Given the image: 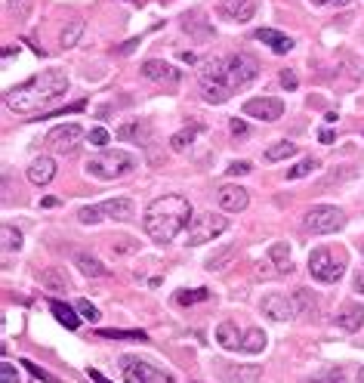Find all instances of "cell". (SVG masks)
I'll return each mask as SVG.
<instances>
[{
  "label": "cell",
  "instance_id": "obj_1",
  "mask_svg": "<svg viewBox=\"0 0 364 383\" xmlns=\"http://www.w3.org/2000/svg\"><path fill=\"white\" fill-rule=\"evenodd\" d=\"M62 93H68V74L62 68H43L25 83H16L4 93L6 108H13L16 115H28L43 106H50L53 99H59Z\"/></svg>",
  "mask_w": 364,
  "mask_h": 383
},
{
  "label": "cell",
  "instance_id": "obj_2",
  "mask_svg": "<svg viewBox=\"0 0 364 383\" xmlns=\"http://www.w3.org/2000/svg\"><path fill=\"white\" fill-rule=\"evenodd\" d=\"M192 204L185 195H161V198H155L152 204L145 208V232H148V238L157 241V245H167V241H173L176 235H180L182 229H189V223H192Z\"/></svg>",
  "mask_w": 364,
  "mask_h": 383
},
{
  "label": "cell",
  "instance_id": "obj_3",
  "mask_svg": "<svg viewBox=\"0 0 364 383\" xmlns=\"http://www.w3.org/2000/svg\"><path fill=\"white\" fill-rule=\"evenodd\" d=\"M83 167H87V173L96 176V180H120V176L136 170V158L130 152H120V148H105V152L93 155Z\"/></svg>",
  "mask_w": 364,
  "mask_h": 383
},
{
  "label": "cell",
  "instance_id": "obj_4",
  "mask_svg": "<svg viewBox=\"0 0 364 383\" xmlns=\"http://www.w3.org/2000/svg\"><path fill=\"white\" fill-rule=\"evenodd\" d=\"M201 96L204 102H213V106H219V102H226L232 96L226 83V59L213 56V59L201 62Z\"/></svg>",
  "mask_w": 364,
  "mask_h": 383
},
{
  "label": "cell",
  "instance_id": "obj_5",
  "mask_svg": "<svg viewBox=\"0 0 364 383\" xmlns=\"http://www.w3.org/2000/svg\"><path fill=\"white\" fill-rule=\"evenodd\" d=\"M309 272H312V278H318L324 285L340 282L343 272H346V250L315 247L309 254Z\"/></svg>",
  "mask_w": 364,
  "mask_h": 383
},
{
  "label": "cell",
  "instance_id": "obj_6",
  "mask_svg": "<svg viewBox=\"0 0 364 383\" xmlns=\"http://www.w3.org/2000/svg\"><path fill=\"white\" fill-rule=\"evenodd\" d=\"M226 229H229V220L222 217V213H213V210L194 213L192 223H189V229H185V245L198 247V245H204V241L219 238Z\"/></svg>",
  "mask_w": 364,
  "mask_h": 383
},
{
  "label": "cell",
  "instance_id": "obj_7",
  "mask_svg": "<svg viewBox=\"0 0 364 383\" xmlns=\"http://www.w3.org/2000/svg\"><path fill=\"white\" fill-rule=\"evenodd\" d=\"M102 217L108 220H133L136 217V204L130 198H111V201H102V204H93V208H80L78 210V220L83 226H93L99 223Z\"/></svg>",
  "mask_w": 364,
  "mask_h": 383
},
{
  "label": "cell",
  "instance_id": "obj_8",
  "mask_svg": "<svg viewBox=\"0 0 364 383\" xmlns=\"http://www.w3.org/2000/svg\"><path fill=\"white\" fill-rule=\"evenodd\" d=\"M303 226L309 229L312 235H331V232L346 226V213L340 208H333V204H315V208L306 210Z\"/></svg>",
  "mask_w": 364,
  "mask_h": 383
},
{
  "label": "cell",
  "instance_id": "obj_9",
  "mask_svg": "<svg viewBox=\"0 0 364 383\" xmlns=\"http://www.w3.org/2000/svg\"><path fill=\"white\" fill-rule=\"evenodd\" d=\"M256 74H259V62L250 53H235L226 59V83L232 93L244 90L250 81H256Z\"/></svg>",
  "mask_w": 364,
  "mask_h": 383
},
{
  "label": "cell",
  "instance_id": "obj_10",
  "mask_svg": "<svg viewBox=\"0 0 364 383\" xmlns=\"http://www.w3.org/2000/svg\"><path fill=\"white\" fill-rule=\"evenodd\" d=\"M80 139H83V127L80 124H59V127H53L50 133H46V148H53L56 155H74L78 152V145H80Z\"/></svg>",
  "mask_w": 364,
  "mask_h": 383
},
{
  "label": "cell",
  "instance_id": "obj_11",
  "mask_svg": "<svg viewBox=\"0 0 364 383\" xmlns=\"http://www.w3.org/2000/svg\"><path fill=\"white\" fill-rule=\"evenodd\" d=\"M217 16L226 22H238L244 25L256 16V0H219L217 4Z\"/></svg>",
  "mask_w": 364,
  "mask_h": 383
},
{
  "label": "cell",
  "instance_id": "obj_12",
  "mask_svg": "<svg viewBox=\"0 0 364 383\" xmlns=\"http://www.w3.org/2000/svg\"><path fill=\"white\" fill-rule=\"evenodd\" d=\"M244 115L256 118V121H278L284 115V102L275 96H259V99H247L244 102Z\"/></svg>",
  "mask_w": 364,
  "mask_h": 383
},
{
  "label": "cell",
  "instance_id": "obj_13",
  "mask_svg": "<svg viewBox=\"0 0 364 383\" xmlns=\"http://www.w3.org/2000/svg\"><path fill=\"white\" fill-rule=\"evenodd\" d=\"M263 312L269 315V319L275 322H287L293 319V315H300V310H296V300L287 294H266L263 297Z\"/></svg>",
  "mask_w": 364,
  "mask_h": 383
},
{
  "label": "cell",
  "instance_id": "obj_14",
  "mask_svg": "<svg viewBox=\"0 0 364 383\" xmlns=\"http://www.w3.org/2000/svg\"><path fill=\"white\" fill-rule=\"evenodd\" d=\"M124 380L127 383H157L164 377H161V371H157L155 365H148V362L124 356Z\"/></svg>",
  "mask_w": 364,
  "mask_h": 383
},
{
  "label": "cell",
  "instance_id": "obj_15",
  "mask_svg": "<svg viewBox=\"0 0 364 383\" xmlns=\"http://www.w3.org/2000/svg\"><path fill=\"white\" fill-rule=\"evenodd\" d=\"M217 201H219V208L226 210V213H241V210H247V204H250V195L244 185H219L217 189Z\"/></svg>",
  "mask_w": 364,
  "mask_h": 383
},
{
  "label": "cell",
  "instance_id": "obj_16",
  "mask_svg": "<svg viewBox=\"0 0 364 383\" xmlns=\"http://www.w3.org/2000/svg\"><path fill=\"white\" fill-rule=\"evenodd\" d=\"M142 74L155 83H164V87H176V83H180V68H173V65L164 62V59L142 62Z\"/></svg>",
  "mask_w": 364,
  "mask_h": 383
},
{
  "label": "cell",
  "instance_id": "obj_17",
  "mask_svg": "<svg viewBox=\"0 0 364 383\" xmlns=\"http://www.w3.org/2000/svg\"><path fill=\"white\" fill-rule=\"evenodd\" d=\"M118 139H124V143L148 145V139H152V124H148V121H142V118L127 121V124L118 127Z\"/></svg>",
  "mask_w": 364,
  "mask_h": 383
},
{
  "label": "cell",
  "instance_id": "obj_18",
  "mask_svg": "<svg viewBox=\"0 0 364 383\" xmlns=\"http://www.w3.org/2000/svg\"><path fill=\"white\" fill-rule=\"evenodd\" d=\"M28 180H31L34 185H50L56 180V161L50 155L34 158V161L28 164Z\"/></svg>",
  "mask_w": 364,
  "mask_h": 383
},
{
  "label": "cell",
  "instance_id": "obj_19",
  "mask_svg": "<svg viewBox=\"0 0 364 383\" xmlns=\"http://www.w3.org/2000/svg\"><path fill=\"white\" fill-rule=\"evenodd\" d=\"M263 368L259 365H222V380L226 383H256Z\"/></svg>",
  "mask_w": 364,
  "mask_h": 383
},
{
  "label": "cell",
  "instance_id": "obj_20",
  "mask_svg": "<svg viewBox=\"0 0 364 383\" xmlns=\"http://www.w3.org/2000/svg\"><path fill=\"white\" fill-rule=\"evenodd\" d=\"M256 41L269 44V50H272V53H291V50H293V37L275 31V28H259V31H256Z\"/></svg>",
  "mask_w": 364,
  "mask_h": 383
},
{
  "label": "cell",
  "instance_id": "obj_21",
  "mask_svg": "<svg viewBox=\"0 0 364 383\" xmlns=\"http://www.w3.org/2000/svg\"><path fill=\"white\" fill-rule=\"evenodd\" d=\"M74 266H78L87 278H105V275H111V269L102 263V260L93 257V254H74Z\"/></svg>",
  "mask_w": 364,
  "mask_h": 383
},
{
  "label": "cell",
  "instance_id": "obj_22",
  "mask_svg": "<svg viewBox=\"0 0 364 383\" xmlns=\"http://www.w3.org/2000/svg\"><path fill=\"white\" fill-rule=\"evenodd\" d=\"M37 278H41V285L46 287V291H53V294H65V291H71V285H68V278H65L62 269H43V272H37Z\"/></svg>",
  "mask_w": 364,
  "mask_h": 383
},
{
  "label": "cell",
  "instance_id": "obj_23",
  "mask_svg": "<svg viewBox=\"0 0 364 383\" xmlns=\"http://www.w3.org/2000/svg\"><path fill=\"white\" fill-rule=\"evenodd\" d=\"M217 340L222 349H241V340H244V334L238 331L235 322H222L217 328Z\"/></svg>",
  "mask_w": 364,
  "mask_h": 383
},
{
  "label": "cell",
  "instance_id": "obj_24",
  "mask_svg": "<svg viewBox=\"0 0 364 383\" xmlns=\"http://www.w3.org/2000/svg\"><path fill=\"white\" fill-rule=\"evenodd\" d=\"M50 310H53V315H56V322L59 325H65L68 331H74L80 325V315H74V310L68 303H62V300H50Z\"/></svg>",
  "mask_w": 364,
  "mask_h": 383
},
{
  "label": "cell",
  "instance_id": "obj_25",
  "mask_svg": "<svg viewBox=\"0 0 364 383\" xmlns=\"http://www.w3.org/2000/svg\"><path fill=\"white\" fill-rule=\"evenodd\" d=\"M337 325L346 331H358L364 325V306H343V312L337 315Z\"/></svg>",
  "mask_w": 364,
  "mask_h": 383
},
{
  "label": "cell",
  "instance_id": "obj_26",
  "mask_svg": "<svg viewBox=\"0 0 364 383\" xmlns=\"http://www.w3.org/2000/svg\"><path fill=\"white\" fill-rule=\"evenodd\" d=\"M235 254H238V247H235V245H226V247L213 250V254L207 257V269H210V272H219V269H226L232 260H235Z\"/></svg>",
  "mask_w": 364,
  "mask_h": 383
},
{
  "label": "cell",
  "instance_id": "obj_27",
  "mask_svg": "<svg viewBox=\"0 0 364 383\" xmlns=\"http://www.w3.org/2000/svg\"><path fill=\"white\" fill-rule=\"evenodd\" d=\"M83 28H87V25H83V19H71V22L62 28V34H59V44L65 46V50H68V46H74V44H78L80 37H83Z\"/></svg>",
  "mask_w": 364,
  "mask_h": 383
},
{
  "label": "cell",
  "instance_id": "obj_28",
  "mask_svg": "<svg viewBox=\"0 0 364 383\" xmlns=\"http://www.w3.org/2000/svg\"><path fill=\"white\" fill-rule=\"evenodd\" d=\"M269 260H272L281 272H291V247H287L284 241H275V245L269 247Z\"/></svg>",
  "mask_w": 364,
  "mask_h": 383
},
{
  "label": "cell",
  "instance_id": "obj_29",
  "mask_svg": "<svg viewBox=\"0 0 364 383\" xmlns=\"http://www.w3.org/2000/svg\"><path fill=\"white\" fill-rule=\"evenodd\" d=\"M296 155V143H291V139H281V143L269 145L266 148V161H284V158H293Z\"/></svg>",
  "mask_w": 364,
  "mask_h": 383
},
{
  "label": "cell",
  "instance_id": "obj_30",
  "mask_svg": "<svg viewBox=\"0 0 364 383\" xmlns=\"http://www.w3.org/2000/svg\"><path fill=\"white\" fill-rule=\"evenodd\" d=\"M198 124H192V127H185V130H180V133H173L170 136V148L173 152H185V148H189L192 143H194V136H198Z\"/></svg>",
  "mask_w": 364,
  "mask_h": 383
},
{
  "label": "cell",
  "instance_id": "obj_31",
  "mask_svg": "<svg viewBox=\"0 0 364 383\" xmlns=\"http://www.w3.org/2000/svg\"><path fill=\"white\" fill-rule=\"evenodd\" d=\"M241 349L244 352H263L266 349V334L259 328H250L244 331V340H241Z\"/></svg>",
  "mask_w": 364,
  "mask_h": 383
},
{
  "label": "cell",
  "instance_id": "obj_32",
  "mask_svg": "<svg viewBox=\"0 0 364 383\" xmlns=\"http://www.w3.org/2000/svg\"><path fill=\"white\" fill-rule=\"evenodd\" d=\"M96 337H102V340H148L145 331H115V328H99Z\"/></svg>",
  "mask_w": 364,
  "mask_h": 383
},
{
  "label": "cell",
  "instance_id": "obj_33",
  "mask_svg": "<svg viewBox=\"0 0 364 383\" xmlns=\"http://www.w3.org/2000/svg\"><path fill=\"white\" fill-rule=\"evenodd\" d=\"M207 297H210L207 287H194V291H180V294H176V303H180V306H192V303L207 300Z\"/></svg>",
  "mask_w": 364,
  "mask_h": 383
},
{
  "label": "cell",
  "instance_id": "obj_34",
  "mask_svg": "<svg viewBox=\"0 0 364 383\" xmlns=\"http://www.w3.org/2000/svg\"><path fill=\"white\" fill-rule=\"evenodd\" d=\"M6 9L13 19H28L34 9V0H6Z\"/></svg>",
  "mask_w": 364,
  "mask_h": 383
},
{
  "label": "cell",
  "instance_id": "obj_35",
  "mask_svg": "<svg viewBox=\"0 0 364 383\" xmlns=\"http://www.w3.org/2000/svg\"><path fill=\"white\" fill-rule=\"evenodd\" d=\"M315 167H318V161H315V158H303L300 164L287 170V180H303V176H309V173L315 170Z\"/></svg>",
  "mask_w": 364,
  "mask_h": 383
},
{
  "label": "cell",
  "instance_id": "obj_36",
  "mask_svg": "<svg viewBox=\"0 0 364 383\" xmlns=\"http://www.w3.org/2000/svg\"><path fill=\"white\" fill-rule=\"evenodd\" d=\"M0 235H4V250H19V247H22V232L13 229L9 223L0 229Z\"/></svg>",
  "mask_w": 364,
  "mask_h": 383
},
{
  "label": "cell",
  "instance_id": "obj_37",
  "mask_svg": "<svg viewBox=\"0 0 364 383\" xmlns=\"http://www.w3.org/2000/svg\"><path fill=\"white\" fill-rule=\"evenodd\" d=\"M78 312H80V319L90 322V325L99 322V310H96V306H93L90 300H78Z\"/></svg>",
  "mask_w": 364,
  "mask_h": 383
},
{
  "label": "cell",
  "instance_id": "obj_38",
  "mask_svg": "<svg viewBox=\"0 0 364 383\" xmlns=\"http://www.w3.org/2000/svg\"><path fill=\"white\" fill-rule=\"evenodd\" d=\"M108 143H111V136H108L105 127H93V130H90V145H93V148H105Z\"/></svg>",
  "mask_w": 364,
  "mask_h": 383
},
{
  "label": "cell",
  "instance_id": "obj_39",
  "mask_svg": "<svg viewBox=\"0 0 364 383\" xmlns=\"http://www.w3.org/2000/svg\"><path fill=\"white\" fill-rule=\"evenodd\" d=\"M293 300H296V310L300 312H315V300H309V291H303L300 287V291L293 294Z\"/></svg>",
  "mask_w": 364,
  "mask_h": 383
},
{
  "label": "cell",
  "instance_id": "obj_40",
  "mask_svg": "<svg viewBox=\"0 0 364 383\" xmlns=\"http://www.w3.org/2000/svg\"><path fill=\"white\" fill-rule=\"evenodd\" d=\"M19 365H25L28 368V374H31V377H37V380H43V383H56L50 374H46V371L41 368V365H34V362H28V359H22V362H19Z\"/></svg>",
  "mask_w": 364,
  "mask_h": 383
},
{
  "label": "cell",
  "instance_id": "obj_41",
  "mask_svg": "<svg viewBox=\"0 0 364 383\" xmlns=\"http://www.w3.org/2000/svg\"><path fill=\"white\" fill-rule=\"evenodd\" d=\"M0 383H19V371L9 365V362H4V365H0Z\"/></svg>",
  "mask_w": 364,
  "mask_h": 383
},
{
  "label": "cell",
  "instance_id": "obj_42",
  "mask_svg": "<svg viewBox=\"0 0 364 383\" xmlns=\"http://www.w3.org/2000/svg\"><path fill=\"white\" fill-rule=\"evenodd\" d=\"M254 170V164L250 161H235V164H229V176H244V173H250Z\"/></svg>",
  "mask_w": 364,
  "mask_h": 383
},
{
  "label": "cell",
  "instance_id": "obj_43",
  "mask_svg": "<svg viewBox=\"0 0 364 383\" xmlns=\"http://www.w3.org/2000/svg\"><path fill=\"white\" fill-rule=\"evenodd\" d=\"M111 250H115V254H130V250H136V241H130V238H120L118 245H111Z\"/></svg>",
  "mask_w": 364,
  "mask_h": 383
},
{
  "label": "cell",
  "instance_id": "obj_44",
  "mask_svg": "<svg viewBox=\"0 0 364 383\" xmlns=\"http://www.w3.org/2000/svg\"><path fill=\"white\" fill-rule=\"evenodd\" d=\"M312 383H346V380H343V371H331L328 377H318V380H312Z\"/></svg>",
  "mask_w": 364,
  "mask_h": 383
},
{
  "label": "cell",
  "instance_id": "obj_45",
  "mask_svg": "<svg viewBox=\"0 0 364 383\" xmlns=\"http://www.w3.org/2000/svg\"><path fill=\"white\" fill-rule=\"evenodd\" d=\"M309 4H315V6H349L352 0H309Z\"/></svg>",
  "mask_w": 364,
  "mask_h": 383
},
{
  "label": "cell",
  "instance_id": "obj_46",
  "mask_svg": "<svg viewBox=\"0 0 364 383\" xmlns=\"http://www.w3.org/2000/svg\"><path fill=\"white\" fill-rule=\"evenodd\" d=\"M281 83L287 90H296V74L293 71H281Z\"/></svg>",
  "mask_w": 364,
  "mask_h": 383
},
{
  "label": "cell",
  "instance_id": "obj_47",
  "mask_svg": "<svg viewBox=\"0 0 364 383\" xmlns=\"http://www.w3.org/2000/svg\"><path fill=\"white\" fill-rule=\"evenodd\" d=\"M232 133H235V136H241V133H247V124H244V121H232Z\"/></svg>",
  "mask_w": 364,
  "mask_h": 383
},
{
  "label": "cell",
  "instance_id": "obj_48",
  "mask_svg": "<svg viewBox=\"0 0 364 383\" xmlns=\"http://www.w3.org/2000/svg\"><path fill=\"white\" fill-rule=\"evenodd\" d=\"M87 374H90V380H96V383H111L108 377H102V374H99V371H87Z\"/></svg>",
  "mask_w": 364,
  "mask_h": 383
},
{
  "label": "cell",
  "instance_id": "obj_49",
  "mask_svg": "<svg viewBox=\"0 0 364 383\" xmlns=\"http://www.w3.org/2000/svg\"><path fill=\"white\" fill-rule=\"evenodd\" d=\"M318 136H321V143H333V133H331V130H321Z\"/></svg>",
  "mask_w": 364,
  "mask_h": 383
},
{
  "label": "cell",
  "instance_id": "obj_50",
  "mask_svg": "<svg viewBox=\"0 0 364 383\" xmlns=\"http://www.w3.org/2000/svg\"><path fill=\"white\" fill-rule=\"evenodd\" d=\"M136 44H139V41H127L124 46H120V53H133V46H136Z\"/></svg>",
  "mask_w": 364,
  "mask_h": 383
},
{
  "label": "cell",
  "instance_id": "obj_51",
  "mask_svg": "<svg viewBox=\"0 0 364 383\" xmlns=\"http://www.w3.org/2000/svg\"><path fill=\"white\" fill-rule=\"evenodd\" d=\"M358 383H364V368H361V371H358Z\"/></svg>",
  "mask_w": 364,
  "mask_h": 383
}]
</instances>
